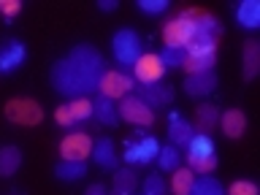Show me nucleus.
<instances>
[{
    "instance_id": "obj_34",
    "label": "nucleus",
    "mask_w": 260,
    "mask_h": 195,
    "mask_svg": "<svg viewBox=\"0 0 260 195\" xmlns=\"http://www.w3.org/2000/svg\"><path fill=\"white\" fill-rule=\"evenodd\" d=\"M119 8V0H98V11L103 14H114Z\"/></svg>"
},
{
    "instance_id": "obj_15",
    "label": "nucleus",
    "mask_w": 260,
    "mask_h": 195,
    "mask_svg": "<svg viewBox=\"0 0 260 195\" xmlns=\"http://www.w3.org/2000/svg\"><path fill=\"white\" fill-rule=\"evenodd\" d=\"M217 89V73L203 71V73H187L184 76V92L190 98H206Z\"/></svg>"
},
{
    "instance_id": "obj_22",
    "label": "nucleus",
    "mask_w": 260,
    "mask_h": 195,
    "mask_svg": "<svg viewBox=\"0 0 260 195\" xmlns=\"http://www.w3.org/2000/svg\"><path fill=\"white\" fill-rule=\"evenodd\" d=\"M22 168V149L14 144L0 146V179H11Z\"/></svg>"
},
{
    "instance_id": "obj_21",
    "label": "nucleus",
    "mask_w": 260,
    "mask_h": 195,
    "mask_svg": "<svg viewBox=\"0 0 260 195\" xmlns=\"http://www.w3.org/2000/svg\"><path fill=\"white\" fill-rule=\"evenodd\" d=\"M52 174L57 182H79L81 176H87V162H81V160H60V162H54V168H52Z\"/></svg>"
},
{
    "instance_id": "obj_19",
    "label": "nucleus",
    "mask_w": 260,
    "mask_h": 195,
    "mask_svg": "<svg viewBox=\"0 0 260 195\" xmlns=\"http://www.w3.org/2000/svg\"><path fill=\"white\" fill-rule=\"evenodd\" d=\"M89 157L95 160V166H101L106 171H117L119 168V157H117L114 144L109 141V138H98V141H92V154H89Z\"/></svg>"
},
{
    "instance_id": "obj_2",
    "label": "nucleus",
    "mask_w": 260,
    "mask_h": 195,
    "mask_svg": "<svg viewBox=\"0 0 260 195\" xmlns=\"http://www.w3.org/2000/svg\"><path fill=\"white\" fill-rule=\"evenodd\" d=\"M222 32V24H219L211 14L203 11H182L176 19H171L162 30V38H166V46H179L184 49L192 38L201 36H219Z\"/></svg>"
},
{
    "instance_id": "obj_1",
    "label": "nucleus",
    "mask_w": 260,
    "mask_h": 195,
    "mask_svg": "<svg viewBox=\"0 0 260 195\" xmlns=\"http://www.w3.org/2000/svg\"><path fill=\"white\" fill-rule=\"evenodd\" d=\"M103 73V54L92 44H76L68 54L52 65L49 81H52L57 95H62L65 101H73V98H89L92 92H98Z\"/></svg>"
},
{
    "instance_id": "obj_33",
    "label": "nucleus",
    "mask_w": 260,
    "mask_h": 195,
    "mask_svg": "<svg viewBox=\"0 0 260 195\" xmlns=\"http://www.w3.org/2000/svg\"><path fill=\"white\" fill-rule=\"evenodd\" d=\"M19 11H22V3H19V0H0V16H3L6 22H11Z\"/></svg>"
},
{
    "instance_id": "obj_35",
    "label": "nucleus",
    "mask_w": 260,
    "mask_h": 195,
    "mask_svg": "<svg viewBox=\"0 0 260 195\" xmlns=\"http://www.w3.org/2000/svg\"><path fill=\"white\" fill-rule=\"evenodd\" d=\"M84 195H109V190H106V184L95 182V184H89L87 190H84Z\"/></svg>"
},
{
    "instance_id": "obj_8",
    "label": "nucleus",
    "mask_w": 260,
    "mask_h": 195,
    "mask_svg": "<svg viewBox=\"0 0 260 195\" xmlns=\"http://www.w3.org/2000/svg\"><path fill=\"white\" fill-rule=\"evenodd\" d=\"M133 92H136V81L125 71H106L101 76V84H98V95L109 98V101H122L125 95Z\"/></svg>"
},
{
    "instance_id": "obj_29",
    "label": "nucleus",
    "mask_w": 260,
    "mask_h": 195,
    "mask_svg": "<svg viewBox=\"0 0 260 195\" xmlns=\"http://www.w3.org/2000/svg\"><path fill=\"white\" fill-rule=\"evenodd\" d=\"M157 57H160V62L166 65V71H168V68H182L184 60H187V52L179 49V46H166L162 52H157Z\"/></svg>"
},
{
    "instance_id": "obj_16",
    "label": "nucleus",
    "mask_w": 260,
    "mask_h": 195,
    "mask_svg": "<svg viewBox=\"0 0 260 195\" xmlns=\"http://www.w3.org/2000/svg\"><path fill=\"white\" fill-rule=\"evenodd\" d=\"M136 95L141 98V101L149 106V109H162V106H171V101H174V89H171L168 84H146V87H136Z\"/></svg>"
},
{
    "instance_id": "obj_9",
    "label": "nucleus",
    "mask_w": 260,
    "mask_h": 195,
    "mask_svg": "<svg viewBox=\"0 0 260 195\" xmlns=\"http://www.w3.org/2000/svg\"><path fill=\"white\" fill-rule=\"evenodd\" d=\"M117 111H119V119H125V122H130V125H136V127L154 125V111L136 92L122 98V103L117 106Z\"/></svg>"
},
{
    "instance_id": "obj_24",
    "label": "nucleus",
    "mask_w": 260,
    "mask_h": 195,
    "mask_svg": "<svg viewBox=\"0 0 260 195\" xmlns=\"http://www.w3.org/2000/svg\"><path fill=\"white\" fill-rule=\"evenodd\" d=\"M260 73V44L249 38L244 44V81H252Z\"/></svg>"
},
{
    "instance_id": "obj_27",
    "label": "nucleus",
    "mask_w": 260,
    "mask_h": 195,
    "mask_svg": "<svg viewBox=\"0 0 260 195\" xmlns=\"http://www.w3.org/2000/svg\"><path fill=\"white\" fill-rule=\"evenodd\" d=\"M154 162H157L160 171H176L179 166H182V152H179L174 144H166V146H160L157 160Z\"/></svg>"
},
{
    "instance_id": "obj_5",
    "label": "nucleus",
    "mask_w": 260,
    "mask_h": 195,
    "mask_svg": "<svg viewBox=\"0 0 260 195\" xmlns=\"http://www.w3.org/2000/svg\"><path fill=\"white\" fill-rule=\"evenodd\" d=\"M111 54H114V60H117L119 65L133 68V65L138 62V57L144 54L141 36H138L136 30H130V27H119L117 32H114V38H111Z\"/></svg>"
},
{
    "instance_id": "obj_32",
    "label": "nucleus",
    "mask_w": 260,
    "mask_h": 195,
    "mask_svg": "<svg viewBox=\"0 0 260 195\" xmlns=\"http://www.w3.org/2000/svg\"><path fill=\"white\" fill-rule=\"evenodd\" d=\"M228 195H257V184L249 182V179H239L228 187Z\"/></svg>"
},
{
    "instance_id": "obj_20",
    "label": "nucleus",
    "mask_w": 260,
    "mask_h": 195,
    "mask_svg": "<svg viewBox=\"0 0 260 195\" xmlns=\"http://www.w3.org/2000/svg\"><path fill=\"white\" fill-rule=\"evenodd\" d=\"M92 119H98L106 127H117L119 122H122L114 101H109V98H103V95H98L95 101H92Z\"/></svg>"
},
{
    "instance_id": "obj_7",
    "label": "nucleus",
    "mask_w": 260,
    "mask_h": 195,
    "mask_svg": "<svg viewBox=\"0 0 260 195\" xmlns=\"http://www.w3.org/2000/svg\"><path fill=\"white\" fill-rule=\"evenodd\" d=\"M54 119L60 127H68V130L79 127L81 122L92 119V101H89V98H73V101L57 106Z\"/></svg>"
},
{
    "instance_id": "obj_28",
    "label": "nucleus",
    "mask_w": 260,
    "mask_h": 195,
    "mask_svg": "<svg viewBox=\"0 0 260 195\" xmlns=\"http://www.w3.org/2000/svg\"><path fill=\"white\" fill-rule=\"evenodd\" d=\"M171 190H174V195H187L190 192V187H192V182H195V174L190 168H182L179 166L176 171H171Z\"/></svg>"
},
{
    "instance_id": "obj_26",
    "label": "nucleus",
    "mask_w": 260,
    "mask_h": 195,
    "mask_svg": "<svg viewBox=\"0 0 260 195\" xmlns=\"http://www.w3.org/2000/svg\"><path fill=\"white\" fill-rule=\"evenodd\" d=\"M187 195H225V187L219 184L217 176L203 174V176H198L192 182V187H190V192H187Z\"/></svg>"
},
{
    "instance_id": "obj_4",
    "label": "nucleus",
    "mask_w": 260,
    "mask_h": 195,
    "mask_svg": "<svg viewBox=\"0 0 260 195\" xmlns=\"http://www.w3.org/2000/svg\"><path fill=\"white\" fill-rule=\"evenodd\" d=\"M187 52V60L182 68L187 73H203V71H214V62H217V41L211 36H201V38H192L190 44L184 46Z\"/></svg>"
},
{
    "instance_id": "obj_17",
    "label": "nucleus",
    "mask_w": 260,
    "mask_h": 195,
    "mask_svg": "<svg viewBox=\"0 0 260 195\" xmlns=\"http://www.w3.org/2000/svg\"><path fill=\"white\" fill-rule=\"evenodd\" d=\"M219 127L228 138H241L247 133V114L241 109H225L219 114Z\"/></svg>"
},
{
    "instance_id": "obj_25",
    "label": "nucleus",
    "mask_w": 260,
    "mask_h": 195,
    "mask_svg": "<svg viewBox=\"0 0 260 195\" xmlns=\"http://www.w3.org/2000/svg\"><path fill=\"white\" fill-rule=\"evenodd\" d=\"M111 190H117L122 195H133L138 190V176H136V171L133 168H117L114 171V184H111Z\"/></svg>"
},
{
    "instance_id": "obj_10",
    "label": "nucleus",
    "mask_w": 260,
    "mask_h": 195,
    "mask_svg": "<svg viewBox=\"0 0 260 195\" xmlns=\"http://www.w3.org/2000/svg\"><path fill=\"white\" fill-rule=\"evenodd\" d=\"M6 119L14 122V125H38L44 119V111L36 101L30 98H14V101L6 103Z\"/></svg>"
},
{
    "instance_id": "obj_14",
    "label": "nucleus",
    "mask_w": 260,
    "mask_h": 195,
    "mask_svg": "<svg viewBox=\"0 0 260 195\" xmlns=\"http://www.w3.org/2000/svg\"><path fill=\"white\" fill-rule=\"evenodd\" d=\"M192 136H195L192 122H187L176 109L168 111V138H171V144H174L176 149H184V146L190 144Z\"/></svg>"
},
{
    "instance_id": "obj_6",
    "label": "nucleus",
    "mask_w": 260,
    "mask_h": 195,
    "mask_svg": "<svg viewBox=\"0 0 260 195\" xmlns=\"http://www.w3.org/2000/svg\"><path fill=\"white\" fill-rule=\"evenodd\" d=\"M157 152H160V141L149 133H144V130H138L133 141L125 144V162L130 168L133 166H149L152 160H157Z\"/></svg>"
},
{
    "instance_id": "obj_12",
    "label": "nucleus",
    "mask_w": 260,
    "mask_h": 195,
    "mask_svg": "<svg viewBox=\"0 0 260 195\" xmlns=\"http://www.w3.org/2000/svg\"><path fill=\"white\" fill-rule=\"evenodd\" d=\"M92 154V138L81 130H73L60 141V160H81L87 162V157Z\"/></svg>"
},
{
    "instance_id": "obj_11",
    "label": "nucleus",
    "mask_w": 260,
    "mask_h": 195,
    "mask_svg": "<svg viewBox=\"0 0 260 195\" xmlns=\"http://www.w3.org/2000/svg\"><path fill=\"white\" fill-rule=\"evenodd\" d=\"M27 62V46L19 38L0 41V76H11L16 68Z\"/></svg>"
},
{
    "instance_id": "obj_13",
    "label": "nucleus",
    "mask_w": 260,
    "mask_h": 195,
    "mask_svg": "<svg viewBox=\"0 0 260 195\" xmlns=\"http://www.w3.org/2000/svg\"><path fill=\"white\" fill-rule=\"evenodd\" d=\"M166 76V65L160 62V57L149 52V54H141L138 62L133 65V81H138L141 87L146 84H157V81Z\"/></svg>"
},
{
    "instance_id": "obj_31",
    "label": "nucleus",
    "mask_w": 260,
    "mask_h": 195,
    "mask_svg": "<svg viewBox=\"0 0 260 195\" xmlns=\"http://www.w3.org/2000/svg\"><path fill=\"white\" fill-rule=\"evenodd\" d=\"M168 0H136V8L146 16H157V14H166L168 11Z\"/></svg>"
},
{
    "instance_id": "obj_18",
    "label": "nucleus",
    "mask_w": 260,
    "mask_h": 195,
    "mask_svg": "<svg viewBox=\"0 0 260 195\" xmlns=\"http://www.w3.org/2000/svg\"><path fill=\"white\" fill-rule=\"evenodd\" d=\"M233 19L244 30H257L260 27V3L257 0H241L233 6Z\"/></svg>"
},
{
    "instance_id": "obj_30",
    "label": "nucleus",
    "mask_w": 260,
    "mask_h": 195,
    "mask_svg": "<svg viewBox=\"0 0 260 195\" xmlns=\"http://www.w3.org/2000/svg\"><path fill=\"white\" fill-rule=\"evenodd\" d=\"M141 195H168V184L160 174H149L141 182Z\"/></svg>"
},
{
    "instance_id": "obj_23",
    "label": "nucleus",
    "mask_w": 260,
    "mask_h": 195,
    "mask_svg": "<svg viewBox=\"0 0 260 195\" xmlns=\"http://www.w3.org/2000/svg\"><path fill=\"white\" fill-rule=\"evenodd\" d=\"M217 122H219V109L217 106L201 103L198 109H195V125H192L195 133H206L209 136V130H214Z\"/></svg>"
},
{
    "instance_id": "obj_3",
    "label": "nucleus",
    "mask_w": 260,
    "mask_h": 195,
    "mask_svg": "<svg viewBox=\"0 0 260 195\" xmlns=\"http://www.w3.org/2000/svg\"><path fill=\"white\" fill-rule=\"evenodd\" d=\"M184 149H187V168H190L192 174L203 176V174H211V171L219 166L217 146L211 141V136H206V133H195Z\"/></svg>"
}]
</instances>
